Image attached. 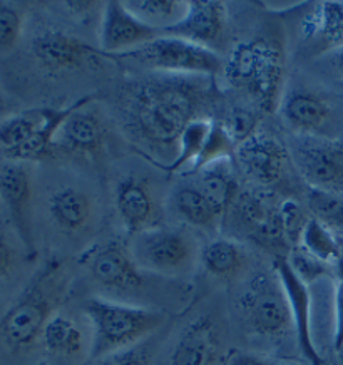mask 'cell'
I'll use <instances>...</instances> for the list:
<instances>
[{"mask_svg":"<svg viewBox=\"0 0 343 365\" xmlns=\"http://www.w3.org/2000/svg\"><path fill=\"white\" fill-rule=\"evenodd\" d=\"M215 78L151 72L124 91L121 126L143 156L166 168L175 161L186 126L210 118L216 103Z\"/></svg>","mask_w":343,"mask_h":365,"instance_id":"obj_1","label":"cell"},{"mask_svg":"<svg viewBox=\"0 0 343 365\" xmlns=\"http://www.w3.org/2000/svg\"><path fill=\"white\" fill-rule=\"evenodd\" d=\"M71 277L66 263L51 258L39 268L16 304L0 319V337L12 350H24L41 340L44 327L64 304Z\"/></svg>","mask_w":343,"mask_h":365,"instance_id":"obj_2","label":"cell"},{"mask_svg":"<svg viewBox=\"0 0 343 365\" xmlns=\"http://www.w3.org/2000/svg\"><path fill=\"white\" fill-rule=\"evenodd\" d=\"M84 314L93 329L89 359L134 347L153 337L168 322L164 310L93 297L84 304Z\"/></svg>","mask_w":343,"mask_h":365,"instance_id":"obj_3","label":"cell"},{"mask_svg":"<svg viewBox=\"0 0 343 365\" xmlns=\"http://www.w3.org/2000/svg\"><path fill=\"white\" fill-rule=\"evenodd\" d=\"M223 76L231 88L262 111L280 108L283 91V56L270 41L253 39L235 46L225 61Z\"/></svg>","mask_w":343,"mask_h":365,"instance_id":"obj_4","label":"cell"},{"mask_svg":"<svg viewBox=\"0 0 343 365\" xmlns=\"http://www.w3.org/2000/svg\"><path fill=\"white\" fill-rule=\"evenodd\" d=\"M34 108L0 123V156L12 163L42 161L56 156L57 131L76 108Z\"/></svg>","mask_w":343,"mask_h":365,"instance_id":"obj_5","label":"cell"},{"mask_svg":"<svg viewBox=\"0 0 343 365\" xmlns=\"http://www.w3.org/2000/svg\"><path fill=\"white\" fill-rule=\"evenodd\" d=\"M225 223L238 237L248 238L258 247L285 257L290 245L285 237L282 201L272 193V190L256 188L240 191L228 213Z\"/></svg>","mask_w":343,"mask_h":365,"instance_id":"obj_6","label":"cell"},{"mask_svg":"<svg viewBox=\"0 0 343 365\" xmlns=\"http://www.w3.org/2000/svg\"><path fill=\"white\" fill-rule=\"evenodd\" d=\"M129 245L134 262L149 275L180 278L195 268L200 257L196 240L183 228L159 227L133 235Z\"/></svg>","mask_w":343,"mask_h":365,"instance_id":"obj_7","label":"cell"},{"mask_svg":"<svg viewBox=\"0 0 343 365\" xmlns=\"http://www.w3.org/2000/svg\"><path fill=\"white\" fill-rule=\"evenodd\" d=\"M114 59L131 61L151 72L216 78L223 72L225 61L220 54L191 42L171 36H159L148 44L133 49Z\"/></svg>","mask_w":343,"mask_h":365,"instance_id":"obj_8","label":"cell"},{"mask_svg":"<svg viewBox=\"0 0 343 365\" xmlns=\"http://www.w3.org/2000/svg\"><path fill=\"white\" fill-rule=\"evenodd\" d=\"M236 307L250 332L258 337L280 339L293 329L287 294L275 270L251 277Z\"/></svg>","mask_w":343,"mask_h":365,"instance_id":"obj_9","label":"cell"},{"mask_svg":"<svg viewBox=\"0 0 343 365\" xmlns=\"http://www.w3.org/2000/svg\"><path fill=\"white\" fill-rule=\"evenodd\" d=\"M79 263L89 273L91 280L114 294H136L146 285L149 273L134 262L129 245L113 238L84 250Z\"/></svg>","mask_w":343,"mask_h":365,"instance_id":"obj_10","label":"cell"},{"mask_svg":"<svg viewBox=\"0 0 343 365\" xmlns=\"http://www.w3.org/2000/svg\"><path fill=\"white\" fill-rule=\"evenodd\" d=\"M108 138V121L94 103V96H84L77 99L76 108L57 131L54 141L56 156L64 155L96 160L104 155Z\"/></svg>","mask_w":343,"mask_h":365,"instance_id":"obj_11","label":"cell"},{"mask_svg":"<svg viewBox=\"0 0 343 365\" xmlns=\"http://www.w3.org/2000/svg\"><path fill=\"white\" fill-rule=\"evenodd\" d=\"M114 205L129 235L163 227L164 205L156 185L139 175L124 176L114 190Z\"/></svg>","mask_w":343,"mask_h":365,"instance_id":"obj_12","label":"cell"},{"mask_svg":"<svg viewBox=\"0 0 343 365\" xmlns=\"http://www.w3.org/2000/svg\"><path fill=\"white\" fill-rule=\"evenodd\" d=\"M297 170L313 188L343 191V144L328 138L300 136L292 150Z\"/></svg>","mask_w":343,"mask_h":365,"instance_id":"obj_13","label":"cell"},{"mask_svg":"<svg viewBox=\"0 0 343 365\" xmlns=\"http://www.w3.org/2000/svg\"><path fill=\"white\" fill-rule=\"evenodd\" d=\"M34 190L31 173L22 163H9L0 170V200L9 220L31 258L36 257L34 237Z\"/></svg>","mask_w":343,"mask_h":365,"instance_id":"obj_14","label":"cell"},{"mask_svg":"<svg viewBox=\"0 0 343 365\" xmlns=\"http://www.w3.org/2000/svg\"><path fill=\"white\" fill-rule=\"evenodd\" d=\"M280 113L288 128L298 136L330 138L335 128V108L325 94L317 91L298 88L283 94L280 103Z\"/></svg>","mask_w":343,"mask_h":365,"instance_id":"obj_15","label":"cell"},{"mask_svg":"<svg viewBox=\"0 0 343 365\" xmlns=\"http://www.w3.org/2000/svg\"><path fill=\"white\" fill-rule=\"evenodd\" d=\"M226 31H228V7L225 2L190 0L186 17L178 26L168 29L163 36L178 37L220 54L226 39Z\"/></svg>","mask_w":343,"mask_h":365,"instance_id":"obj_16","label":"cell"},{"mask_svg":"<svg viewBox=\"0 0 343 365\" xmlns=\"http://www.w3.org/2000/svg\"><path fill=\"white\" fill-rule=\"evenodd\" d=\"M161 36L134 17L123 0H109L103 4V19L99 26L101 54L116 57L124 52L138 49Z\"/></svg>","mask_w":343,"mask_h":365,"instance_id":"obj_17","label":"cell"},{"mask_svg":"<svg viewBox=\"0 0 343 365\" xmlns=\"http://www.w3.org/2000/svg\"><path fill=\"white\" fill-rule=\"evenodd\" d=\"M240 170L258 188H273L287 175L288 153L282 143L265 134H253L236 148Z\"/></svg>","mask_w":343,"mask_h":365,"instance_id":"obj_18","label":"cell"},{"mask_svg":"<svg viewBox=\"0 0 343 365\" xmlns=\"http://www.w3.org/2000/svg\"><path fill=\"white\" fill-rule=\"evenodd\" d=\"M273 270L278 275L280 282H282L285 294H287L300 350H302V354L305 355V359L312 365H323L325 359L322 357L315 342H313L310 287L295 275L292 267L287 262V255L275 258Z\"/></svg>","mask_w":343,"mask_h":365,"instance_id":"obj_19","label":"cell"},{"mask_svg":"<svg viewBox=\"0 0 343 365\" xmlns=\"http://www.w3.org/2000/svg\"><path fill=\"white\" fill-rule=\"evenodd\" d=\"M221 337L211 317L188 324L169 355V365H225Z\"/></svg>","mask_w":343,"mask_h":365,"instance_id":"obj_20","label":"cell"},{"mask_svg":"<svg viewBox=\"0 0 343 365\" xmlns=\"http://www.w3.org/2000/svg\"><path fill=\"white\" fill-rule=\"evenodd\" d=\"M51 222L69 237L89 232L96 223L98 205L88 190L79 185H64L52 191L47 201Z\"/></svg>","mask_w":343,"mask_h":365,"instance_id":"obj_21","label":"cell"},{"mask_svg":"<svg viewBox=\"0 0 343 365\" xmlns=\"http://www.w3.org/2000/svg\"><path fill=\"white\" fill-rule=\"evenodd\" d=\"M32 54L39 64L51 72L74 71L91 57L103 56L94 47L66 32L47 31L32 41Z\"/></svg>","mask_w":343,"mask_h":365,"instance_id":"obj_22","label":"cell"},{"mask_svg":"<svg viewBox=\"0 0 343 365\" xmlns=\"http://www.w3.org/2000/svg\"><path fill=\"white\" fill-rule=\"evenodd\" d=\"M173 208L183 222L203 232H218L225 225V216L208 200L195 181L180 185L171 195Z\"/></svg>","mask_w":343,"mask_h":365,"instance_id":"obj_23","label":"cell"},{"mask_svg":"<svg viewBox=\"0 0 343 365\" xmlns=\"http://www.w3.org/2000/svg\"><path fill=\"white\" fill-rule=\"evenodd\" d=\"M200 262L211 277L220 280H233L246 270L248 255L235 240L215 238L203 247Z\"/></svg>","mask_w":343,"mask_h":365,"instance_id":"obj_24","label":"cell"},{"mask_svg":"<svg viewBox=\"0 0 343 365\" xmlns=\"http://www.w3.org/2000/svg\"><path fill=\"white\" fill-rule=\"evenodd\" d=\"M195 182L200 186V190L208 196V200L216 206V210L226 218L231 203L240 193L238 182L231 170L230 161L215 163V165L198 171Z\"/></svg>","mask_w":343,"mask_h":365,"instance_id":"obj_25","label":"cell"},{"mask_svg":"<svg viewBox=\"0 0 343 365\" xmlns=\"http://www.w3.org/2000/svg\"><path fill=\"white\" fill-rule=\"evenodd\" d=\"M128 11L143 24L161 32L175 27L186 17L190 0H123Z\"/></svg>","mask_w":343,"mask_h":365,"instance_id":"obj_26","label":"cell"},{"mask_svg":"<svg viewBox=\"0 0 343 365\" xmlns=\"http://www.w3.org/2000/svg\"><path fill=\"white\" fill-rule=\"evenodd\" d=\"M213 126L211 118H201L190 123L183 131L180 143H178V153L175 161L164 168V171L169 175H188L195 165L198 156L201 155L205 148L206 139L210 136Z\"/></svg>","mask_w":343,"mask_h":365,"instance_id":"obj_27","label":"cell"},{"mask_svg":"<svg viewBox=\"0 0 343 365\" xmlns=\"http://www.w3.org/2000/svg\"><path fill=\"white\" fill-rule=\"evenodd\" d=\"M41 340L47 352L52 355H62V357H74V355L81 354L82 345H84L79 327L76 325L74 320L61 314V312H57L47 322Z\"/></svg>","mask_w":343,"mask_h":365,"instance_id":"obj_28","label":"cell"},{"mask_svg":"<svg viewBox=\"0 0 343 365\" xmlns=\"http://www.w3.org/2000/svg\"><path fill=\"white\" fill-rule=\"evenodd\" d=\"M236 148L238 144L231 138L228 129L223 123L213 121L210 136L206 139L205 148H203L201 155L198 156L195 165H193L191 171L188 175H196L198 171L205 170V168L215 165V163L221 161H231L236 155Z\"/></svg>","mask_w":343,"mask_h":365,"instance_id":"obj_29","label":"cell"},{"mask_svg":"<svg viewBox=\"0 0 343 365\" xmlns=\"http://www.w3.org/2000/svg\"><path fill=\"white\" fill-rule=\"evenodd\" d=\"M298 247L305 248L308 253H312L313 257L328 263V265L342 257L340 247H338V242L332 230L318 222V220L312 218V216L308 218L305 228H303Z\"/></svg>","mask_w":343,"mask_h":365,"instance_id":"obj_30","label":"cell"},{"mask_svg":"<svg viewBox=\"0 0 343 365\" xmlns=\"http://www.w3.org/2000/svg\"><path fill=\"white\" fill-rule=\"evenodd\" d=\"M307 206L312 218L332 230H343V196L335 191L308 186Z\"/></svg>","mask_w":343,"mask_h":365,"instance_id":"obj_31","label":"cell"},{"mask_svg":"<svg viewBox=\"0 0 343 365\" xmlns=\"http://www.w3.org/2000/svg\"><path fill=\"white\" fill-rule=\"evenodd\" d=\"M154 349H156V344L153 342V337H149L134 347L103 355L98 359H89L86 365H153Z\"/></svg>","mask_w":343,"mask_h":365,"instance_id":"obj_32","label":"cell"},{"mask_svg":"<svg viewBox=\"0 0 343 365\" xmlns=\"http://www.w3.org/2000/svg\"><path fill=\"white\" fill-rule=\"evenodd\" d=\"M287 262L292 267L295 275H297L308 287L317 280H320L323 275H327L328 263L318 260L312 253H308L305 248L293 247L287 253Z\"/></svg>","mask_w":343,"mask_h":365,"instance_id":"obj_33","label":"cell"},{"mask_svg":"<svg viewBox=\"0 0 343 365\" xmlns=\"http://www.w3.org/2000/svg\"><path fill=\"white\" fill-rule=\"evenodd\" d=\"M318 31L332 44H343V2H323L318 12Z\"/></svg>","mask_w":343,"mask_h":365,"instance_id":"obj_34","label":"cell"},{"mask_svg":"<svg viewBox=\"0 0 343 365\" xmlns=\"http://www.w3.org/2000/svg\"><path fill=\"white\" fill-rule=\"evenodd\" d=\"M24 14L21 9L0 2V49H12L22 37Z\"/></svg>","mask_w":343,"mask_h":365,"instance_id":"obj_35","label":"cell"},{"mask_svg":"<svg viewBox=\"0 0 343 365\" xmlns=\"http://www.w3.org/2000/svg\"><path fill=\"white\" fill-rule=\"evenodd\" d=\"M282 218H283V228H285V237L290 247H298L300 238H302L303 228L308 222L310 216H305L303 210L300 208V205L293 200H285L282 201Z\"/></svg>","mask_w":343,"mask_h":365,"instance_id":"obj_36","label":"cell"},{"mask_svg":"<svg viewBox=\"0 0 343 365\" xmlns=\"http://www.w3.org/2000/svg\"><path fill=\"white\" fill-rule=\"evenodd\" d=\"M223 124L226 129H228V133L231 134V138L235 139L236 144H241L248 138L253 136V134H256V119L251 113L235 111L230 116L228 121Z\"/></svg>","mask_w":343,"mask_h":365,"instance_id":"obj_37","label":"cell"},{"mask_svg":"<svg viewBox=\"0 0 343 365\" xmlns=\"http://www.w3.org/2000/svg\"><path fill=\"white\" fill-rule=\"evenodd\" d=\"M343 345V283L335 285V329H333V347L338 352Z\"/></svg>","mask_w":343,"mask_h":365,"instance_id":"obj_38","label":"cell"},{"mask_svg":"<svg viewBox=\"0 0 343 365\" xmlns=\"http://www.w3.org/2000/svg\"><path fill=\"white\" fill-rule=\"evenodd\" d=\"M226 365H277V362L258 354L250 352H231L226 359Z\"/></svg>","mask_w":343,"mask_h":365,"instance_id":"obj_39","label":"cell"},{"mask_svg":"<svg viewBox=\"0 0 343 365\" xmlns=\"http://www.w3.org/2000/svg\"><path fill=\"white\" fill-rule=\"evenodd\" d=\"M14 262H16V253L14 248L9 245V242L4 237H0V278L7 277L14 268Z\"/></svg>","mask_w":343,"mask_h":365,"instance_id":"obj_40","label":"cell"},{"mask_svg":"<svg viewBox=\"0 0 343 365\" xmlns=\"http://www.w3.org/2000/svg\"><path fill=\"white\" fill-rule=\"evenodd\" d=\"M332 59H333V64L337 67V71L340 72V76L343 78V44L335 47V49L332 51Z\"/></svg>","mask_w":343,"mask_h":365,"instance_id":"obj_41","label":"cell"},{"mask_svg":"<svg viewBox=\"0 0 343 365\" xmlns=\"http://www.w3.org/2000/svg\"><path fill=\"white\" fill-rule=\"evenodd\" d=\"M335 270H337V282L343 283V255L335 262Z\"/></svg>","mask_w":343,"mask_h":365,"instance_id":"obj_42","label":"cell"},{"mask_svg":"<svg viewBox=\"0 0 343 365\" xmlns=\"http://www.w3.org/2000/svg\"><path fill=\"white\" fill-rule=\"evenodd\" d=\"M338 364H340V365H343V345H342V349L340 350H338Z\"/></svg>","mask_w":343,"mask_h":365,"instance_id":"obj_43","label":"cell"},{"mask_svg":"<svg viewBox=\"0 0 343 365\" xmlns=\"http://www.w3.org/2000/svg\"><path fill=\"white\" fill-rule=\"evenodd\" d=\"M323 365H340V364H338V362H328V360H325V364H323Z\"/></svg>","mask_w":343,"mask_h":365,"instance_id":"obj_44","label":"cell"},{"mask_svg":"<svg viewBox=\"0 0 343 365\" xmlns=\"http://www.w3.org/2000/svg\"><path fill=\"white\" fill-rule=\"evenodd\" d=\"M277 365H295V364H290V362H277Z\"/></svg>","mask_w":343,"mask_h":365,"instance_id":"obj_45","label":"cell"},{"mask_svg":"<svg viewBox=\"0 0 343 365\" xmlns=\"http://www.w3.org/2000/svg\"><path fill=\"white\" fill-rule=\"evenodd\" d=\"M225 365H226V362H225Z\"/></svg>","mask_w":343,"mask_h":365,"instance_id":"obj_46","label":"cell"}]
</instances>
